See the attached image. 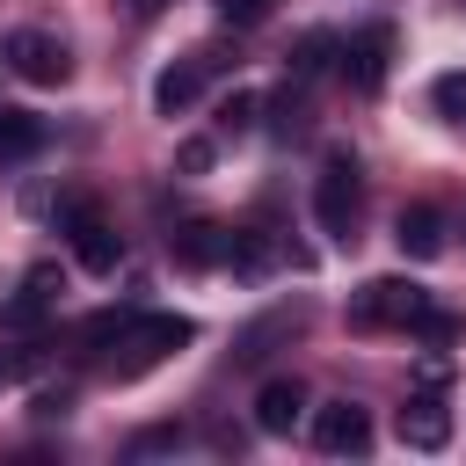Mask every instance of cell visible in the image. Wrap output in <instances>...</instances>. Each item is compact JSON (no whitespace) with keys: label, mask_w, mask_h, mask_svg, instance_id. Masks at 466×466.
Instances as JSON below:
<instances>
[{"label":"cell","mask_w":466,"mask_h":466,"mask_svg":"<svg viewBox=\"0 0 466 466\" xmlns=\"http://www.w3.org/2000/svg\"><path fill=\"white\" fill-rule=\"evenodd\" d=\"M313 218L328 240H357V218H364V167L350 146H328L320 153V175H313Z\"/></svg>","instance_id":"6da1fadb"},{"label":"cell","mask_w":466,"mask_h":466,"mask_svg":"<svg viewBox=\"0 0 466 466\" xmlns=\"http://www.w3.org/2000/svg\"><path fill=\"white\" fill-rule=\"evenodd\" d=\"M182 342H197V320H182V313H131V328L109 342V379H138V371H153V364H167Z\"/></svg>","instance_id":"7a4b0ae2"},{"label":"cell","mask_w":466,"mask_h":466,"mask_svg":"<svg viewBox=\"0 0 466 466\" xmlns=\"http://www.w3.org/2000/svg\"><path fill=\"white\" fill-rule=\"evenodd\" d=\"M58 233L73 240V262L95 269V277H109V269L124 262V233L102 218V204H95L87 189H66V197H58Z\"/></svg>","instance_id":"3957f363"},{"label":"cell","mask_w":466,"mask_h":466,"mask_svg":"<svg viewBox=\"0 0 466 466\" xmlns=\"http://www.w3.org/2000/svg\"><path fill=\"white\" fill-rule=\"evenodd\" d=\"M430 306V291L415 277H371L357 299H350V328L357 335H379V328H415Z\"/></svg>","instance_id":"277c9868"},{"label":"cell","mask_w":466,"mask_h":466,"mask_svg":"<svg viewBox=\"0 0 466 466\" xmlns=\"http://www.w3.org/2000/svg\"><path fill=\"white\" fill-rule=\"evenodd\" d=\"M7 73L29 80V87H66V80H73V51H66V36H51V29H15V36H7Z\"/></svg>","instance_id":"5b68a950"},{"label":"cell","mask_w":466,"mask_h":466,"mask_svg":"<svg viewBox=\"0 0 466 466\" xmlns=\"http://www.w3.org/2000/svg\"><path fill=\"white\" fill-rule=\"evenodd\" d=\"M393 22H364V29H350L335 51H342V80L357 87V95H379L386 87V66H393Z\"/></svg>","instance_id":"8992f818"},{"label":"cell","mask_w":466,"mask_h":466,"mask_svg":"<svg viewBox=\"0 0 466 466\" xmlns=\"http://www.w3.org/2000/svg\"><path fill=\"white\" fill-rule=\"evenodd\" d=\"M58 291H66L58 262H36V269L22 277V291L0 306V335H36V328L51 320V306H58Z\"/></svg>","instance_id":"52a82bcc"},{"label":"cell","mask_w":466,"mask_h":466,"mask_svg":"<svg viewBox=\"0 0 466 466\" xmlns=\"http://www.w3.org/2000/svg\"><path fill=\"white\" fill-rule=\"evenodd\" d=\"M393 430H400L408 451H444V444H451V408H444V393H437V386L408 393L400 415H393Z\"/></svg>","instance_id":"ba28073f"},{"label":"cell","mask_w":466,"mask_h":466,"mask_svg":"<svg viewBox=\"0 0 466 466\" xmlns=\"http://www.w3.org/2000/svg\"><path fill=\"white\" fill-rule=\"evenodd\" d=\"M313 444H320L328 459H364V451H371V415H364L357 400H328V408L313 415Z\"/></svg>","instance_id":"9c48e42d"},{"label":"cell","mask_w":466,"mask_h":466,"mask_svg":"<svg viewBox=\"0 0 466 466\" xmlns=\"http://www.w3.org/2000/svg\"><path fill=\"white\" fill-rule=\"evenodd\" d=\"M167 255H175L182 269H226V262H233V226H218V218H189V226L167 233Z\"/></svg>","instance_id":"30bf717a"},{"label":"cell","mask_w":466,"mask_h":466,"mask_svg":"<svg viewBox=\"0 0 466 466\" xmlns=\"http://www.w3.org/2000/svg\"><path fill=\"white\" fill-rule=\"evenodd\" d=\"M211 73H218V51H189V58H175V66L153 80V109H160V116H182V109L204 95Z\"/></svg>","instance_id":"8fae6325"},{"label":"cell","mask_w":466,"mask_h":466,"mask_svg":"<svg viewBox=\"0 0 466 466\" xmlns=\"http://www.w3.org/2000/svg\"><path fill=\"white\" fill-rule=\"evenodd\" d=\"M393 240H400L408 262H437V255H444V211H437V204H400Z\"/></svg>","instance_id":"7c38bea8"},{"label":"cell","mask_w":466,"mask_h":466,"mask_svg":"<svg viewBox=\"0 0 466 466\" xmlns=\"http://www.w3.org/2000/svg\"><path fill=\"white\" fill-rule=\"evenodd\" d=\"M299 415H306V386H299V379H262V393H255V430H262V437H291Z\"/></svg>","instance_id":"4fadbf2b"},{"label":"cell","mask_w":466,"mask_h":466,"mask_svg":"<svg viewBox=\"0 0 466 466\" xmlns=\"http://www.w3.org/2000/svg\"><path fill=\"white\" fill-rule=\"evenodd\" d=\"M44 138H51V124H44V116H29V109H0V167H15V160H29V153H44Z\"/></svg>","instance_id":"5bb4252c"},{"label":"cell","mask_w":466,"mask_h":466,"mask_svg":"<svg viewBox=\"0 0 466 466\" xmlns=\"http://www.w3.org/2000/svg\"><path fill=\"white\" fill-rule=\"evenodd\" d=\"M430 109H437L451 131H466V66H459V73H437V87H430Z\"/></svg>","instance_id":"9a60e30c"},{"label":"cell","mask_w":466,"mask_h":466,"mask_svg":"<svg viewBox=\"0 0 466 466\" xmlns=\"http://www.w3.org/2000/svg\"><path fill=\"white\" fill-rule=\"evenodd\" d=\"M255 116H262V95H255V87H233V95L218 102V131H226V138L255 131Z\"/></svg>","instance_id":"2e32d148"},{"label":"cell","mask_w":466,"mask_h":466,"mask_svg":"<svg viewBox=\"0 0 466 466\" xmlns=\"http://www.w3.org/2000/svg\"><path fill=\"white\" fill-rule=\"evenodd\" d=\"M269 109H277V116H269V131H277V138H299V131H306V116H313V109H306V95H299V87H284V95H277V102H269Z\"/></svg>","instance_id":"e0dca14e"},{"label":"cell","mask_w":466,"mask_h":466,"mask_svg":"<svg viewBox=\"0 0 466 466\" xmlns=\"http://www.w3.org/2000/svg\"><path fill=\"white\" fill-rule=\"evenodd\" d=\"M284 328H299V313H269V320H255V328L240 335V350H233V357H240V364H255V357H262V342H269V335H284Z\"/></svg>","instance_id":"ac0fdd59"},{"label":"cell","mask_w":466,"mask_h":466,"mask_svg":"<svg viewBox=\"0 0 466 466\" xmlns=\"http://www.w3.org/2000/svg\"><path fill=\"white\" fill-rule=\"evenodd\" d=\"M29 364H36V342H22V335H0V386H15Z\"/></svg>","instance_id":"d6986e66"},{"label":"cell","mask_w":466,"mask_h":466,"mask_svg":"<svg viewBox=\"0 0 466 466\" xmlns=\"http://www.w3.org/2000/svg\"><path fill=\"white\" fill-rule=\"evenodd\" d=\"M415 328H422V342H437V350L466 335V320H459V313H437V306H422V320H415Z\"/></svg>","instance_id":"ffe728a7"},{"label":"cell","mask_w":466,"mask_h":466,"mask_svg":"<svg viewBox=\"0 0 466 466\" xmlns=\"http://www.w3.org/2000/svg\"><path fill=\"white\" fill-rule=\"evenodd\" d=\"M211 153H218L211 138H182V153H175V167H182V175H204V167H211Z\"/></svg>","instance_id":"44dd1931"},{"label":"cell","mask_w":466,"mask_h":466,"mask_svg":"<svg viewBox=\"0 0 466 466\" xmlns=\"http://www.w3.org/2000/svg\"><path fill=\"white\" fill-rule=\"evenodd\" d=\"M269 7H277V0H218V15H226L233 29H248V22H262Z\"/></svg>","instance_id":"7402d4cb"},{"label":"cell","mask_w":466,"mask_h":466,"mask_svg":"<svg viewBox=\"0 0 466 466\" xmlns=\"http://www.w3.org/2000/svg\"><path fill=\"white\" fill-rule=\"evenodd\" d=\"M66 408H73V386H44V393L29 400V415H44V422H51V415H66Z\"/></svg>","instance_id":"603a6c76"},{"label":"cell","mask_w":466,"mask_h":466,"mask_svg":"<svg viewBox=\"0 0 466 466\" xmlns=\"http://www.w3.org/2000/svg\"><path fill=\"white\" fill-rule=\"evenodd\" d=\"M444 379H451V357L430 350V357H422V386H444Z\"/></svg>","instance_id":"cb8c5ba5"}]
</instances>
